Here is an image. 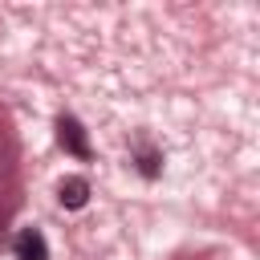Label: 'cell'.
<instances>
[{
    "label": "cell",
    "mask_w": 260,
    "mask_h": 260,
    "mask_svg": "<svg viewBox=\"0 0 260 260\" xmlns=\"http://www.w3.org/2000/svg\"><path fill=\"white\" fill-rule=\"evenodd\" d=\"M85 199H89V183H85V179L73 175V179L61 183V203H65V207H85Z\"/></svg>",
    "instance_id": "3957f363"
},
{
    "label": "cell",
    "mask_w": 260,
    "mask_h": 260,
    "mask_svg": "<svg viewBox=\"0 0 260 260\" xmlns=\"http://www.w3.org/2000/svg\"><path fill=\"white\" fill-rule=\"evenodd\" d=\"M16 260H49V244L37 228H24L16 236Z\"/></svg>",
    "instance_id": "7a4b0ae2"
},
{
    "label": "cell",
    "mask_w": 260,
    "mask_h": 260,
    "mask_svg": "<svg viewBox=\"0 0 260 260\" xmlns=\"http://www.w3.org/2000/svg\"><path fill=\"white\" fill-rule=\"evenodd\" d=\"M57 130H61V146H65L69 154L89 158V138H85V130H81V122H77V118H61V122H57Z\"/></svg>",
    "instance_id": "6da1fadb"
}]
</instances>
